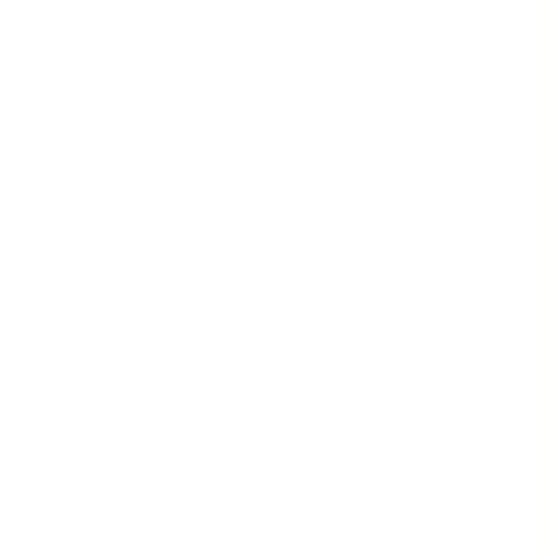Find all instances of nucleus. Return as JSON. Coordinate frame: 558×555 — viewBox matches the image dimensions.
Masks as SVG:
<instances>
[]
</instances>
